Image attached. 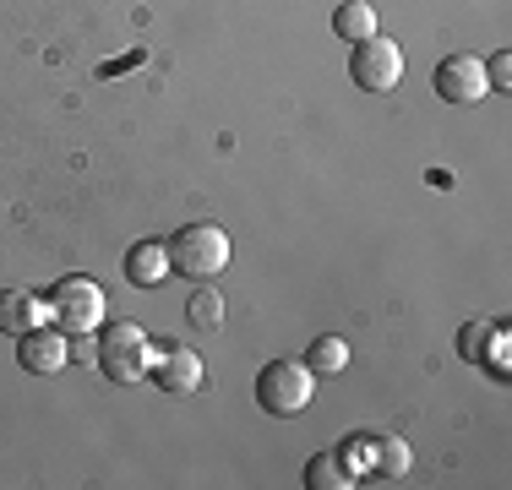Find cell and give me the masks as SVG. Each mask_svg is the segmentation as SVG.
Listing matches in <instances>:
<instances>
[{
	"label": "cell",
	"mask_w": 512,
	"mask_h": 490,
	"mask_svg": "<svg viewBox=\"0 0 512 490\" xmlns=\"http://www.w3.org/2000/svg\"><path fill=\"white\" fill-rule=\"evenodd\" d=\"M93 360H99V371L115 387H131L153 371V338L137 322H109L99 333V343H93Z\"/></svg>",
	"instance_id": "obj_1"
},
{
	"label": "cell",
	"mask_w": 512,
	"mask_h": 490,
	"mask_svg": "<svg viewBox=\"0 0 512 490\" xmlns=\"http://www.w3.org/2000/svg\"><path fill=\"white\" fill-rule=\"evenodd\" d=\"M164 245H169V273L191 278V284H207L229 267V235L218 224H186Z\"/></svg>",
	"instance_id": "obj_2"
},
{
	"label": "cell",
	"mask_w": 512,
	"mask_h": 490,
	"mask_svg": "<svg viewBox=\"0 0 512 490\" xmlns=\"http://www.w3.org/2000/svg\"><path fill=\"white\" fill-rule=\"evenodd\" d=\"M104 311H109L104 289L93 284V278H82V273L60 278V284L50 289V322H55V327H66L71 338L99 333V327H104Z\"/></svg>",
	"instance_id": "obj_3"
},
{
	"label": "cell",
	"mask_w": 512,
	"mask_h": 490,
	"mask_svg": "<svg viewBox=\"0 0 512 490\" xmlns=\"http://www.w3.org/2000/svg\"><path fill=\"white\" fill-rule=\"evenodd\" d=\"M316 398V371L306 360H273L262 365V376H256V403H262L267 414H300L306 403Z\"/></svg>",
	"instance_id": "obj_4"
},
{
	"label": "cell",
	"mask_w": 512,
	"mask_h": 490,
	"mask_svg": "<svg viewBox=\"0 0 512 490\" xmlns=\"http://www.w3.org/2000/svg\"><path fill=\"white\" fill-rule=\"evenodd\" d=\"M349 77L365 93H393L404 82V49L393 39H382V33H371V39H360L349 49Z\"/></svg>",
	"instance_id": "obj_5"
},
{
	"label": "cell",
	"mask_w": 512,
	"mask_h": 490,
	"mask_svg": "<svg viewBox=\"0 0 512 490\" xmlns=\"http://www.w3.org/2000/svg\"><path fill=\"white\" fill-rule=\"evenodd\" d=\"M431 88H436V98H447V104H480V98L491 93L485 60L480 55H447L442 66L431 71Z\"/></svg>",
	"instance_id": "obj_6"
},
{
	"label": "cell",
	"mask_w": 512,
	"mask_h": 490,
	"mask_svg": "<svg viewBox=\"0 0 512 490\" xmlns=\"http://www.w3.org/2000/svg\"><path fill=\"white\" fill-rule=\"evenodd\" d=\"M66 360H71V333H66V327L44 322V327H33V333L17 338V365L28 376H55Z\"/></svg>",
	"instance_id": "obj_7"
},
{
	"label": "cell",
	"mask_w": 512,
	"mask_h": 490,
	"mask_svg": "<svg viewBox=\"0 0 512 490\" xmlns=\"http://www.w3.org/2000/svg\"><path fill=\"white\" fill-rule=\"evenodd\" d=\"M153 376H158V387L164 392H175V398H186V392H197L202 387V360H197V349H164L153 360Z\"/></svg>",
	"instance_id": "obj_8"
},
{
	"label": "cell",
	"mask_w": 512,
	"mask_h": 490,
	"mask_svg": "<svg viewBox=\"0 0 512 490\" xmlns=\"http://www.w3.org/2000/svg\"><path fill=\"white\" fill-rule=\"evenodd\" d=\"M44 322H50V300H39V294H28V289L0 294V333L22 338V333H33V327H44Z\"/></svg>",
	"instance_id": "obj_9"
},
{
	"label": "cell",
	"mask_w": 512,
	"mask_h": 490,
	"mask_svg": "<svg viewBox=\"0 0 512 490\" xmlns=\"http://www.w3.org/2000/svg\"><path fill=\"white\" fill-rule=\"evenodd\" d=\"M126 278L137 289H158L169 278V245L164 240H137L126 251Z\"/></svg>",
	"instance_id": "obj_10"
},
{
	"label": "cell",
	"mask_w": 512,
	"mask_h": 490,
	"mask_svg": "<svg viewBox=\"0 0 512 490\" xmlns=\"http://www.w3.org/2000/svg\"><path fill=\"white\" fill-rule=\"evenodd\" d=\"M409 463H414V452H409L404 436H376L371 441V469L382 474V480H404Z\"/></svg>",
	"instance_id": "obj_11"
},
{
	"label": "cell",
	"mask_w": 512,
	"mask_h": 490,
	"mask_svg": "<svg viewBox=\"0 0 512 490\" xmlns=\"http://www.w3.org/2000/svg\"><path fill=\"white\" fill-rule=\"evenodd\" d=\"M306 485L311 490H349V485H360V480H355V469H349L338 452H316V458L306 463Z\"/></svg>",
	"instance_id": "obj_12"
},
{
	"label": "cell",
	"mask_w": 512,
	"mask_h": 490,
	"mask_svg": "<svg viewBox=\"0 0 512 490\" xmlns=\"http://www.w3.org/2000/svg\"><path fill=\"white\" fill-rule=\"evenodd\" d=\"M333 33L344 44H360V39H371L376 33V11L365 6V0H344V6L333 11Z\"/></svg>",
	"instance_id": "obj_13"
},
{
	"label": "cell",
	"mask_w": 512,
	"mask_h": 490,
	"mask_svg": "<svg viewBox=\"0 0 512 490\" xmlns=\"http://www.w3.org/2000/svg\"><path fill=\"white\" fill-rule=\"evenodd\" d=\"M306 365H311L316 376L344 371V365H349V343H344V338H333V333H327V338H316L311 349H306Z\"/></svg>",
	"instance_id": "obj_14"
},
{
	"label": "cell",
	"mask_w": 512,
	"mask_h": 490,
	"mask_svg": "<svg viewBox=\"0 0 512 490\" xmlns=\"http://www.w3.org/2000/svg\"><path fill=\"white\" fill-rule=\"evenodd\" d=\"M186 316H191V327L213 333V327L224 322V294H218V289H197V294L186 300Z\"/></svg>",
	"instance_id": "obj_15"
},
{
	"label": "cell",
	"mask_w": 512,
	"mask_h": 490,
	"mask_svg": "<svg viewBox=\"0 0 512 490\" xmlns=\"http://www.w3.org/2000/svg\"><path fill=\"white\" fill-rule=\"evenodd\" d=\"M491 338H496V327H491V322H463L458 354H463L469 365H480V360H485V349H491Z\"/></svg>",
	"instance_id": "obj_16"
},
{
	"label": "cell",
	"mask_w": 512,
	"mask_h": 490,
	"mask_svg": "<svg viewBox=\"0 0 512 490\" xmlns=\"http://www.w3.org/2000/svg\"><path fill=\"white\" fill-rule=\"evenodd\" d=\"M485 82H491V93H507L512 88V55H507V49L485 60Z\"/></svg>",
	"instance_id": "obj_17"
}]
</instances>
